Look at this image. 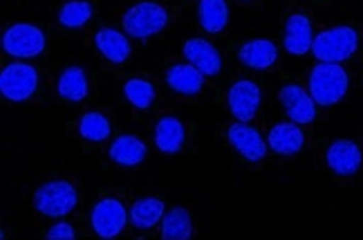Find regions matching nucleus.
Segmentation results:
<instances>
[{
  "label": "nucleus",
  "mask_w": 363,
  "mask_h": 240,
  "mask_svg": "<svg viewBox=\"0 0 363 240\" xmlns=\"http://www.w3.org/2000/svg\"><path fill=\"white\" fill-rule=\"evenodd\" d=\"M328 166L339 175H354L361 166V151L354 142L339 139L328 148Z\"/></svg>",
  "instance_id": "nucleus-12"
},
{
  "label": "nucleus",
  "mask_w": 363,
  "mask_h": 240,
  "mask_svg": "<svg viewBox=\"0 0 363 240\" xmlns=\"http://www.w3.org/2000/svg\"><path fill=\"white\" fill-rule=\"evenodd\" d=\"M48 238L50 240H72L74 238V229L69 227L67 222H59V224H54V227L48 231Z\"/></svg>",
  "instance_id": "nucleus-27"
},
{
  "label": "nucleus",
  "mask_w": 363,
  "mask_h": 240,
  "mask_svg": "<svg viewBox=\"0 0 363 240\" xmlns=\"http://www.w3.org/2000/svg\"><path fill=\"white\" fill-rule=\"evenodd\" d=\"M94 40H96V48H99V52L106 56L108 61L123 63L125 59H128L130 43H128V38H125L123 34H119L117 30H99L94 36Z\"/></svg>",
  "instance_id": "nucleus-16"
},
{
  "label": "nucleus",
  "mask_w": 363,
  "mask_h": 240,
  "mask_svg": "<svg viewBox=\"0 0 363 240\" xmlns=\"http://www.w3.org/2000/svg\"><path fill=\"white\" fill-rule=\"evenodd\" d=\"M193 236V227H191V216L186 209L175 207L169 214L164 216V224H162V238L164 240H189Z\"/></svg>",
  "instance_id": "nucleus-21"
},
{
  "label": "nucleus",
  "mask_w": 363,
  "mask_h": 240,
  "mask_svg": "<svg viewBox=\"0 0 363 240\" xmlns=\"http://www.w3.org/2000/svg\"><path fill=\"white\" fill-rule=\"evenodd\" d=\"M310 92L318 106H334L347 92V75L339 63H320L312 70Z\"/></svg>",
  "instance_id": "nucleus-1"
},
{
  "label": "nucleus",
  "mask_w": 363,
  "mask_h": 240,
  "mask_svg": "<svg viewBox=\"0 0 363 240\" xmlns=\"http://www.w3.org/2000/svg\"><path fill=\"white\" fill-rule=\"evenodd\" d=\"M34 207L48 218L67 216L77 207V191L69 182H48L34 193Z\"/></svg>",
  "instance_id": "nucleus-3"
},
{
  "label": "nucleus",
  "mask_w": 363,
  "mask_h": 240,
  "mask_svg": "<svg viewBox=\"0 0 363 240\" xmlns=\"http://www.w3.org/2000/svg\"><path fill=\"white\" fill-rule=\"evenodd\" d=\"M314 38H312V25L303 13H294L287 18L285 25V50L289 54H305L307 50H312Z\"/></svg>",
  "instance_id": "nucleus-13"
},
{
  "label": "nucleus",
  "mask_w": 363,
  "mask_h": 240,
  "mask_svg": "<svg viewBox=\"0 0 363 240\" xmlns=\"http://www.w3.org/2000/svg\"><path fill=\"white\" fill-rule=\"evenodd\" d=\"M359 36L352 27H334L314 38L312 52L323 63H341L357 52Z\"/></svg>",
  "instance_id": "nucleus-2"
},
{
  "label": "nucleus",
  "mask_w": 363,
  "mask_h": 240,
  "mask_svg": "<svg viewBox=\"0 0 363 240\" xmlns=\"http://www.w3.org/2000/svg\"><path fill=\"white\" fill-rule=\"evenodd\" d=\"M169 16H166V9L157 3H139L128 13L123 16V30L135 38H148L162 32Z\"/></svg>",
  "instance_id": "nucleus-4"
},
{
  "label": "nucleus",
  "mask_w": 363,
  "mask_h": 240,
  "mask_svg": "<svg viewBox=\"0 0 363 240\" xmlns=\"http://www.w3.org/2000/svg\"><path fill=\"white\" fill-rule=\"evenodd\" d=\"M3 48L11 56H21V59H30V56H38L45 50V36L43 32L34 25L18 23L9 27L3 36Z\"/></svg>",
  "instance_id": "nucleus-5"
},
{
  "label": "nucleus",
  "mask_w": 363,
  "mask_h": 240,
  "mask_svg": "<svg viewBox=\"0 0 363 240\" xmlns=\"http://www.w3.org/2000/svg\"><path fill=\"white\" fill-rule=\"evenodd\" d=\"M123 92H125V97H128V102L139 110L150 108V104L155 102V88H152L150 83L144 79H130L128 83H125Z\"/></svg>",
  "instance_id": "nucleus-26"
},
{
  "label": "nucleus",
  "mask_w": 363,
  "mask_h": 240,
  "mask_svg": "<svg viewBox=\"0 0 363 240\" xmlns=\"http://www.w3.org/2000/svg\"><path fill=\"white\" fill-rule=\"evenodd\" d=\"M260 106V90L254 81H238L229 90V108L233 117H238L242 124L256 117Z\"/></svg>",
  "instance_id": "nucleus-8"
},
{
  "label": "nucleus",
  "mask_w": 363,
  "mask_h": 240,
  "mask_svg": "<svg viewBox=\"0 0 363 240\" xmlns=\"http://www.w3.org/2000/svg\"><path fill=\"white\" fill-rule=\"evenodd\" d=\"M278 155H294L303 148V133L296 124H276L267 142Z\"/></svg>",
  "instance_id": "nucleus-15"
},
{
  "label": "nucleus",
  "mask_w": 363,
  "mask_h": 240,
  "mask_svg": "<svg viewBox=\"0 0 363 240\" xmlns=\"http://www.w3.org/2000/svg\"><path fill=\"white\" fill-rule=\"evenodd\" d=\"M184 56L189 59V63L198 67L204 77L218 75L220 67H222V59H220L218 50L211 43L202 40V38L186 40V43H184Z\"/></svg>",
  "instance_id": "nucleus-10"
},
{
  "label": "nucleus",
  "mask_w": 363,
  "mask_h": 240,
  "mask_svg": "<svg viewBox=\"0 0 363 240\" xmlns=\"http://www.w3.org/2000/svg\"><path fill=\"white\" fill-rule=\"evenodd\" d=\"M164 218V202L157 197H144L133 204L130 209V222L137 229H150Z\"/></svg>",
  "instance_id": "nucleus-20"
},
{
  "label": "nucleus",
  "mask_w": 363,
  "mask_h": 240,
  "mask_svg": "<svg viewBox=\"0 0 363 240\" xmlns=\"http://www.w3.org/2000/svg\"><path fill=\"white\" fill-rule=\"evenodd\" d=\"M110 158L121 166H135L146 158V144L133 135H123L110 146Z\"/></svg>",
  "instance_id": "nucleus-18"
},
{
  "label": "nucleus",
  "mask_w": 363,
  "mask_h": 240,
  "mask_svg": "<svg viewBox=\"0 0 363 240\" xmlns=\"http://www.w3.org/2000/svg\"><path fill=\"white\" fill-rule=\"evenodd\" d=\"M227 137H229V142L235 146V151H238L240 155H245V160H249V162H260L264 158V153H267V144L262 142L258 131L249 129V126H245V124L231 126Z\"/></svg>",
  "instance_id": "nucleus-11"
},
{
  "label": "nucleus",
  "mask_w": 363,
  "mask_h": 240,
  "mask_svg": "<svg viewBox=\"0 0 363 240\" xmlns=\"http://www.w3.org/2000/svg\"><path fill=\"white\" fill-rule=\"evenodd\" d=\"M200 23L206 32L218 34L229 23V7L225 0H202L200 3Z\"/></svg>",
  "instance_id": "nucleus-22"
},
{
  "label": "nucleus",
  "mask_w": 363,
  "mask_h": 240,
  "mask_svg": "<svg viewBox=\"0 0 363 240\" xmlns=\"http://www.w3.org/2000/svg\"><path fill=\"white\" fill-rule=\"evenodd\" d=\"M59 94L67 102H81L88 94V79L81 67H67L59 79Z\"/></svg>",
  "instance_id": "nucleus-23"
},
{
  "label": "nucleus",
  "mask_w": 363,
  "mask_h": 240,
  "mask_svg": "<svg viewBox=\"0 0 363 240\" xmlns=\"http://www.w3.org/2000/svg\"><path fill=\"white\" fill-rule=\"evenodd\" d=\"M125 220H128V214H125L123 204L119 200H113V197L101 200L92 211V227L96 236L106 240L119 236V231L125 227Z\"/></svg>",
  "instance_id": "nucleus-7"
},
{
  "label": "nucleus",
  "mask_w": 363,
  "mask_h": 240,
  "mask_svg": "<svg viewBox=\"0 0 363 240\" xmlns=\"http://www.w3.org/2000/svg\"><path fill=\"white\" fill-rule=\"evenodd\" d=\"M155 144L164 153L182 151V144H184V126L179 124V119H173V117L160 119L155 129Z\"/></svg>",
  "instance_id": "nucleus-19"
},
{
  "label": "nucleus",
  "mask_w": 363,
  "mask_h": 240,
  "mask_svg": "<svg viewBox=\"0 0 363 240\" xmlns=\"http://www.w3.org/2000/svg\"><path fill=\"white\" fill-rule=\"evenodd\" d=\"M79 133H81V137L90 139V142H104V139L110 135V124L104 115H99V112H88V115L81 117Z\"/></svg>",
  "instance_id": "nucleus-24"
},
{
  "label": "nucleus",
  "mask_w": 363,
  "mask_h": 240,
  "mask_svg": "<svg viewBox=\"0 0 363 240\" xmlns=\"http://www.w3.org/2000/svg\"><path fill=\"white\" fill-rule=\"evenodd\" d=\"M166 81L173 90L179 94H198L202 90L204 75L200 72L195 65H173L169 72H166Z\"/></svg>",
  "instance_id": "nucleus-14"
},
{
  "label": "nucleus",
  "mask_w": 363,
  "mask_h": 240,
  "mask_svg": "<svg viewBox=\"0 0 363 240\" xmlns=\"http://www.w3.org/2000/svg\"><path fill=\"white\" fill-rule=\"evenodd\" d=\"M36 86H38L36 70L25 63H13L5 67L3 75H0V90L11 102H25V99H30Z\"/></svg>",
  "instance_id": "nucleus-6"
},
{
  "label": "nucleus",
  "mask_w": 363,
  "mask_h": 240,
  "mask_svg": "<svg viewBox=\"0 0 363 240\" xmlns=\"http://www.w3.org/2000/svg\"><path fill=\"white\" fill-rule=\"evenodd\" d=\"M240 61L249 67H254V70H264V67H269L274 65L276 61V45L272 43V40H249V43H245L240 48Z\"/></svg>",
  "instance_id": "nucleus-17"
},
{
  "label": "nucleus",
  "mask_w": 363,
  "mask_h": 240,
  "mask_svg": "<svg viewBox=\"0 0 363 240\" xmlns=\"http://www.w3.org/2000/svg\"><path fill=\"white\" fill-rule=\"evenodd\" d=\"M281 104L294 124H310L316 117V102L301 86H285L281 90Z\"/></svg>",
  "instance_id": "nucleus-9"
},
{
  "label": "nucleus",
  "mask_w": 363,
  "mask_h": 240,
  "mask_svg": "<svg viewBox=\"0 0 363 240\" xmlns=\"http://www.w3.org/2000/svg\"><path fill=\"white\" fill-rule=\"evenodd\" d=\"M92 16V5L86 3V0H72V3H65L61 7V13H59V21L61 25L65 27H81L86 25Z\"/></svg>",
  "instance_id": "nucleus-25"
}]
</instances>
